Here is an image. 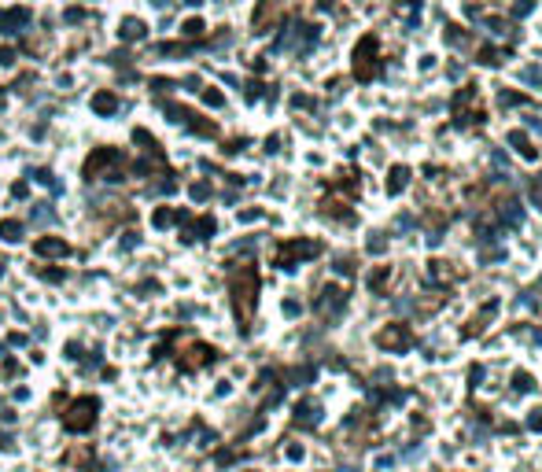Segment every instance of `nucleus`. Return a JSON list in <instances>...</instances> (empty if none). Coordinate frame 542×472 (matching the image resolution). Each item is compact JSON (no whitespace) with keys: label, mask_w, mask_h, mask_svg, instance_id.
I'll list each match as a JSON object with an SVG mask.
<instances>
[{"label":"nucleus","mask_w":542,"mask_h":472,"mask_svg":"<svg viewBox=\"0 0 542 472\" xmlns=\"http://www.w3.org/2000/svg\"><path fill=\"white\" fill-rule=\"evenodd\" d=\"M531 203H535V207L542 210V174L535 177V185H531Z\"/></svg>","instance_id":"nucleus-16"},{"label":"nucleus","mask_w":542,"mask_h":472,"mask_svg":"<svg viewBox=\"0 0 542 472\" xmlns=\"http://www.w3.org/2000/svg\"><path fill=\"white\" fill-rule=\"evenodd\" d=\"M480 63H483V66H494V63H502V59H498V52H494V48H483V52H480Z\"/></svg>","instance_id":"nucleus-17"},{"label":"nucleus","mask_w":542,"mask_h":472,"mask_svg":"<svg viewBox=\"0 0 542 472\" xmlns=\"http://www.w3.org/2000/svg\"><path fill=\"white\" fill-rule=\"evenodd\" d=\"M487 30L491 33H505V22H502V19H487Z\"/></svg>","instance_id":"nucleus-20"},{"label":"nucleus","mask_w":542,"mask_h":472,"mask_svg":"<svg viewBox=\"0 0 542 472\" xmlns=\"http://www.w3.org/2000/svg\"><path fill=\"white\" fill-rule=\"evenodd\" d=\"M151 4H155V8H166V4H170V0H151Z\"/></svg>","instance_id":"nucleus-22"},{"label":"nucleus","mask_w":542,"mask_h":472,"mask_svg":"<svg viewBox=\"0 0 542 472\" xmlns=\"http://www.w3.org/2000/svg\"><path fill=\"white\" fill-rule=\"evenodd\" d=\"M314 255H317V244L314 240H288L281 251H277V266H281V269H292L295 262L314 258Z\"/></svg>","instance_id":"nucleus-4"},{"label":"nucleus","mask_w":542,"mask_h":472,"mask_svg":"<svg viewBox=\"0 0 542 472\" xmlns=\"http://www.w3.org/2000/svg\"><path fill=\"white\" fill-rule=\"evenodd\" d=\"M122 37H125V41L144 37V22H141V19H125V22H122Z\"/></svg>","instance_id":"nucleus-10"},{"label":"nucleus","mask_w":542,"mask_h":472,"mask_svg":"<svg viewBox=\"0 0 542 472\" xmlns=\"http://www.w3.org/2000/svg\"><path fill=\"white\" fill-rule=\"evenodd\" d=\"M406 185H409V166H395V170H391V181H387V192H391V196H399Z\"/></svg>","instance_id":"nucleus-7"},{"label":"nucleus","mask_w":542,"mask_h":472,"mask_svg":"<svg viewBox=\"0 0 542 472\" xmlns=\"http://www.w3.org/2000/svg\"><path fill=\"white\" fill-rule=\"evenodd\" d=\"M203 100H207L210 107H221V92H214V89H207V92H203Z\"/></svg>","instance_id":"nucleus-19"},{"label":"nucleus","mask_w":542,"mask_h":472,"mask_svg":"<svg viewBox=\"0 0 542 472\" xmlns=\"http://www.w3.org/2000/svg\"><path fill=\"white\" fill-rule=\"evenodd\" d=\"M281 8H284V0H262V8L255 11V26H259V33H266V26L281 15Z\"/></svg>","instance_id":"nucleus-6"},{"label":"nucleus","mask_w":542,"mask_h":472,"mask_svg":"<svg viewBox=\"0 0 542 472\" xmlns=\"http://www.w3.org/2000/svg\"><path fill=\"white\" fill-rule=\"evenodd\" d=\"M19 232H22V229H19L15 222H4V225H0V236H4L8 244H15V240H19Z\"/></svg>","instance_id":"nucleus-14"},{"label":"nucleus","mask_w":542,"mask_h":472,"mask_svg":"<svg viewBox=\"0 0 542 472\" xmlns=\"http://www.w3.org/2000/svg\"><path fill=\"white\" fill-rule=\"evenodd\" d=\"M376 37L373 33H365L358 41V48H354V78L358 82H373V74H376Z\"/></svg>","instance_id":"nucleus-2"},{"label":"nucleus","mask_w":542,"mask_h":472,"mask_svg":"<svg viewBox=\"0 0 542 472\" xmlns=\"http://www.w3.org/2000/svg\"><path fill=\"white\" fill-rule=\"evenodd\" d=\"M96 410H100L96 398H78L74 406H70V413L63 417V428L67 431H85L92 421H96Z\"/></svg>","instance_id":"nucleus-3"},{"label":"nucleus","mask_w":542,"mask_h":472,"mask_svg":"<svg viewBox=\"0 0 542 472\" xmlns=\"http://www.w3.org/2000/svg\"><path fill=\"white\" fill-rule=\"evenodd\" d=\"M421 8H424L421 0H409L406 4V30H417L421 26Z\"/></svg>","instance_id":"nucleus-9"},{"label":"nucleus","mask_w":542,"mask_h":472,"mask_svg":"<svg viewBox=\"0 0 542 472\" xmlns=\"http://www.w3.org/2000/svg\"><path fill=\"white\" fill-rule=\"evenodd\" d=\"M37 255H63V251H67V244L63 240H37Z\"/></svg>","instance_id":"nucleus-11"},{"label":"nucleus","mask_w":542,"mask_h":472,"mask_svg":"<svg viewBox=\"0 0 542 472\" xmlns=\"http://www.w3.org/2000/svg\"><path fill=\"white\" fill-rule=\"evenodd\" d=\"M409 343H413V336H409V328H402V325H391V328H384L380 336H376V347H384V350H406Z\"/></svg>","instance_id":"nucleus-5"},{"label":"nucleus","mask_w":542,"mask_h":472,"mask_svg":"<svg viewBox=\"0 0 542 472\" xmlns=\"http://www.w3.org/2000/svg\"><path fill=\"white\" fill-rule=\"evenodd\" d=\"M535 11V0H517V8H513V15L517 19H524V15H531Z\"/></svg>","instance_id":"nucleus-15"},{"label":"nucleus","mask_w":542,"mask_h":472,"mask_svg":"<svg viewBox=\"0 0 542 472\" xmlns=\"http://www.w3.org/2000/svg\"><path fill=\"white\" fill-rule=\"evenodd\" d=\"M476 122H483L480 92H476V85H465V89L454 96V125H476Z\"/></svg>","instance_id":"nucleus-1"},{"label":"nucleus","mask_w":542,"mask_h":472,"mask_svg":"<svg viewBox=\"0 0 542 472\" xmlns=\"http://www.w3.org/2000/svg\"><path fill=\"white\" fill-rule=\"evenodd\" d=\"M520 82L524 85H539L542 82V66H524V70H520Z\"/></svg>","instance_id":"nucleus-13"},{"label":"nucleus","mask_w":542,"mask_h":472,"mask_svg":"<svg viewBox=\"0 0 542 472\" xmlns=\"http://www.w3.org/2000/svg\"><path fill=\"white\" fill-rule=\"evenodd\" d=\"M184 33H188V37H200V33H203V22H200V19H188V22H184Z\"/></svg>","instance_id":"nucleus-18"},{"label":"nucleus","mask_w":542,"mask_h":472,"mask_svg":"<svg viewBox=\"0 0 542 472\" xmlns=\"http://www.w3.org/2000/svg\"><path fill=\"white\" fill-rule=\"evenodd\" d=\"M115 107H118V100L111 96V92H100V96H92V111H100V115H111Z\"/></svg>","instance_id":"nucleus-8"},{"label":"nucleus","mask_w":542,"mask_h":472,"mask_svg":"<svg viewBox=\"0 0 542 472\" xmlns=\"http://www.w3.org/2000/svg\"><path fill=\"white\" fill-rule=\"evenodd\" d=\"M384 284H387V266H380L376 273H369V288H373V291H384Z\"/></svg>","instance_id":"nucleus-12"},{"label":"nucleus","mask_w":542,"mask_h":472,"mask_svg":"<svg viewBox=\"0 0 542 472\" xmlns=\"http://www.w3.org/2000/svg\"><path fill=\"white\" fill-rule=\"evenodd\" d=\"M259 96H262V85L251 82V85H247V100H259Z\"/></svg>","instance_id":"nucleus-21"}]
</instances>
